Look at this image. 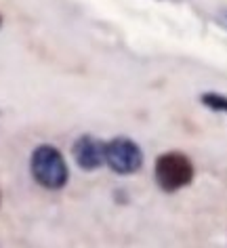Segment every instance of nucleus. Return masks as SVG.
<instances>
[{
    "label": "nucleus",
    "mask_w": 227,
    "mask_h": 248,
    "mask_svg": "<svg viewBox=\"0 0 227 248\" xmlns=\"http://www.w3.org/2000/svg\"><path fill=\"white\" fill-rule=\"evenodd\" d=\"M196 177V169L192 158L183 152H166L160 154L154 162V179L156 185L166 194H175L187 187Z\"/></svg>",
    "instance_id": "nucleus-2"
},
{
    "label": "nucleus",
    "mask_w": 227,
    "mask_h": 248,
    "mask_svg": "<svg viewBox=\"0 0 227 248\" xmlns=\"http://www.w3.org/2000/svg\"><path fill=\"white\" fill-rule=\"evenodd\" d=\"M30 175L42 189L59 191L70 181V166L59 147L40 143L30 154Z\"/></svg>",
    "instance_id": "nucleus-1"
},
{
    "label": "nucleus",
    "mask_w": 227,
    "mask_h": 248,
    "mask_svg": "<svg viewBox=\"0 0 227 248\" xmlns=\"http://www.w3.org/2000/svg\"><path fill=\"white\" fill-rule=\"evenodd\" d=\"M0 28H2V15H0Z\"/></svg>",
    "instance_id": "nucleus-6"
},
{
    "label": "nucleus",
    "mask_w": 227,
    "mask_h": 248,
    "mask_svg": "<svg viewBox=\"0 0 227 248\" xmlns=\"http://www.w3.org/2000/svg\"><path fill=\"white\" fill-rule=\"evenodd\" d=\"M72 158L84 172L99 170L106 164V141L91 133H82L72 143Z\"/></svg>",
    "instance_id": "nucleus-4"
},
{
    "label": "nucleus",
    "mask_w": 227,
    "mask_h": 248,
    "mask_svg": "<svg viewBox=\"0 0 227 248\" xmlns=\"http://www.w3.org/2000/svg\"><path fill=\"white\" fill-rule=\"evenodd\" d=\"M200 103L204 105L206 109L214 111V114H225L227 116V95L217 91H206L200 95Z\"/></svg>",
    "instance_id": "nucleus-5"
},
{
    "label": "nucleus",
    "mask_w": 227,
    "mask_h": 248,
    "mask_svg": "<svg viewBox=\"0 0 227 248\" xmlns=\"http://www.w3.org/2000/svg\"><path fill=\"white\" fill-rule=\"evenodd\" d=\"M106 164L120 177L137 175L143 169V152L137 141L118 135V137L106 141Z\"/></svg>",
    "instance_id": "nucleus-3"
}]
</instances>
